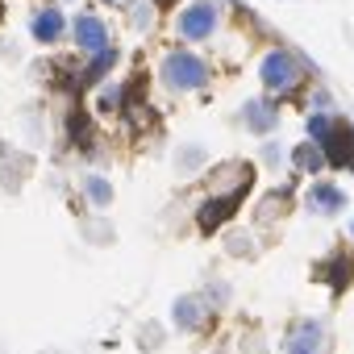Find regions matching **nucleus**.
<instances>
[{"mask_svg":"<svg viewBox=\"0 0 354 354\" xmlns=\"http://www.w3.org/2000/svg\"><path fill=\"white\" fill-rule=\"evenodd\" d=\"M225 246H230V254H238V259H242V254H250V250H254V238H250V234H230V238H225Z\"/></svg>","mask_w":354,"mask_h":354,"instance_id":"a211bd4d","label":"nucleus"},{"mask_svg":"<svg viewBox=\"0 0 354 354\" xmlns=\"http://www.w3.org/2000/svg\"><path fill=\"white\" fill-rule=\"evenodd\" d=\"M171 30L188 46L213 42L221 34V0H184V5L175 9V17H171Z\"/></svg>","mask_w":354,"mask_h":354,"instance_id":"7ed1b4c3","label":"nucleus"},{"mask_svg":"<svg viewBox=\"0 0 354 354\" xmlns=\"http://www.w3.org/2000/svg\"><path fill=\"white\" fill-rule=\"evenodd\" d=\"M121 84H104L100 88V96H96V113H104V117H113V113H121Z\"/></svg>","mask_w":354,"mask_h":354,"instance_id":"dca6fc26","label":"nucleus"},{"mask_svg":"<svg viewBox=\"0 0 354 354\" xmlns=\"http://www.w3.org/2000/svg\"><path fill=\"white\" fill-rule=\"evenodd\" d=\"M104 5H125V0H104Z\"/></svg>","mask_w":354,"mask_h":354,"instance_id":"412c9836","label":"nucleus"},{"mask_svg":"<svg viewBox=\"0 0 354 354\" xmlns=\"http://www.w3.org/2000/svg\"><path fill=\"white\" fill-rule=\"evenodd\" d=\"M304 205H308V213H317V217H337V213H346L350 196H346L342 184H333V180H313V188L304 192Z\"/></svg>","mask_w":354,"mask_h":354,"instance_id":"0eeeda50","label":"nucleus"},{"mask_svg":"<svg viewBox=\"0 0 354 354\" xmlns=\"http://www.w3.org/2000/svg\"><path fill=\"white\" fill-rule=\"evenodd\" d=\"M283 354H325V325L317 317H300L283 333Z\"/></svg>","mask_w":354,"mask_h":354,"instance_id":"423d86ee","label":"nucleus"},{"mask_svg":"<svg viewBox=\"0 0 354 354\" xmlns=\"http://www.w3.org/2000/svg\"><path fill=\"white\" fill-rule=\"evenodd\" d=\"M154 17H158V5H154V0H125V26H129L133 34L154 30Z\"/></svg>","mask_w":354,"mask_h":354,"instance_id":"9b49d317","label":"nucleus"},{"mask_svg":"<svg viewBox=\"0 0 354 354\" xmlns=\"http://www.w3.org/2000/svg\"><path fill=\"white\" fill-rule=\"evenodd\" d=\"M80 192H84V201H88L92 209H109L113 196H117V188L109 184V175H100V171H88V175H84V180H80Z\"/></svg>","mask_w":354,"mask_h":354,"instance_id":"9d476101","label":"nucleus"},{"mask_svg":"<svg viewBox=\"0 0 354 354\" xmlns=\"http://www.w3.org/2000/svg\"><path fill=\"white\" fill-rule=\"evenodd\" d=\"M171 325L175 329H184V333H196L209 325V304L201 296H180L171 304Z\"/></svg>","mask_w":354,"mask_h":354,"instance_id":"1a4fd4ad","label":"nucleus"},{"mask_svg":"<svg viewBox=\"0 0 354 354\" xmlns=\"http://www.w3.org/2000/svg\"><path fill=\"white\" fill-rule=\"evenodd\" d=\"M230 209H234V196H213V201H205V205H201V225L213 230L217 221H225Z\"/></svg>","mask_w":354,"mask_h":354,"instance_id":"2eb2a0df","label":"nucleus"},{"mask_svg":"<svg viewBox=\"0 0 354 354\" xmlns=\"http://www.w3.org/2000/svg\"><path fill=\"white\" fill-rule=\"evenodd\" d=\"M350 246H354V217H350Z\"/></svg>","mask_w":354,"mask_h":354,"instance_id":"aec40b11","label":"nucleus"},{"mask_svg":"<svg viewBox=\"0 0 354 354\" xmlns=\"http://www.w3.org/2000/svg\"><path fill=\"white\" fill-rule=\"evenodd\" d=\"M209 296H213V300H221V304H225V300H230V288H225V283H213V288H209Z\"/></svg>","mask_w":354,"mask_h":354,"instance_id":"6ab92c4d","label":"nucleus"},{"mask_svg":"<svg viewBox=\"0 0 354 354\" xmlns=\"http://www.w3.org/2000/svg\"><path fill=\"white\" fill-rule=\"evenodd\" d=\"M279 121H283V113H279V104L271 100V96H254V100H246L242 104V125L250 129V133H275L279 129Z\"/></svg>","mask_w":354,"mask_h":354,"instance_id":"6e6552de","label":"nucleus"},{"mask_svg":"<svg viewBox=\"0 0 354 354\" xmlns=\"http://www.w3.org/2000/svg\"><path fill=\"white\" fill-rule=\"evenodd\" d=\"M63 5H75V0H63Z\"/></svg>","mask_w":354,"mask_h":354,"instance_id":"4be33fe9","label":"nucleus"},{"mask_svg":"<svg viewBox=\"0 0 354 354\" xmlns=\"http://www.w3.org/2000/svg\"><path fill=\"white\" fill-rule=\"evenodd\" d=\"M259 80H263L267 96H292V92H300V84L308 80V67H304V59H300L296 50L271 46V50H263V59H259Z\"/></svg>","mask_w":354,"mask_h":354,"instance_id":"f03ea898","label":"nucleus"},{"mask_svg":"<svg viewBox=\"0 0 354 354\" xmlns=\"http://www.w3.org/2000/svg\"><path fill=\"white\" fill-rule=\"evenodd\" d=\"M67 13H63V5H38L34 13H30V38L38 42V46H59L63 38H67Z\"/></svg>","mask_w":354,"mask_h":354,"instance_id":"39448f33","label":"nucleus"},{"mask_svg":"<svg viewBox=\"0 0 354 354\" xmlns=\"http://www.w3.org/2000/svg\"><path fill=\"white\" fill-rule=\"evenodd\" d=\"M154 5H158V0H154Z\"/></svg>","mask_w":354,"mask_h":354,"instance_id":"5701e85b","label":"nucleus"},{"mask_svg":"<svg viewBox=\"0 0 354 354\" xmlns=\"http://www.w3.org/2000/svg\"><path fill=\"white\" fill-rule=\"evenodd\" d=\"M205 162H209V150L201 142H188V146L175 150V171H184V175H196Z\"/></svg>","mask_w":354,"mask_h":354,"instance_id":"4468645a","label":"nucleus"},{"mask_svg":"<svg viewBox=\"0 0 354 354\" xmlns=\"http://www.w3.org/2000/svg\"><path fill=\"white\" fill-rule=\"evenodd\" d=\"M158 84L175 96H188V92H201L209 88V63L205 55H196L192 46H175L158 59Z\"/></svg>","mask_w":354,"mask_h":354,"instance_id":"f257e3e1","label":"nucleus"},{"mask_svg":"<svg viewBox=\"0 0 354 354\" xmlns=\"http://www.w3.org/2000/svg\"><path fill=\"white\" fill-rule=\"evenodd\" d=\"M67 34H71L75 50H80L84 59H88V55H100V50L113 46V30H109V21H104L100 13H92V9L75 13V17L67 21Z\"/></svg>","mask_w":354,"mask_h":354,"instance_id":"20e7f679","label":"nucleus"},{"mask_svg":"<svg viewBox=\"0 0 354 354\" xmlns=\"http://www.w3.org/2000/svg\"><path fill=\"white\" fill-rule=\"evenodd\" d=\"M117 59H121V55H117V46H109V50H100V55H88V59H84L80 80H84V84H100V80L117 67Z\"/></svg>","mask_w":354,"mask_h":354,"instance_id":"f8f14e48","label":"nucleus"},{"mask_svg":"<svg viewBox=\"0 0 354 354\" xmlns=\"http://www.w3.org/2000/svg\"><path fill=\"white\" fill-rule=\"evenodd\" d=\"M288 158H292V167H296V171L313 175V180H317L321 171H325V154H321L313 142H300V146H292V154H288Z\"/></svg>","mask_w":354,"mask_h":354,"instance_id":"ddd939ff","label":"nucleus"},{"mask_svg":"<svg viewBox=\"0 0 354 354\" xmlns=\"http://www.w3.org/2000/svg\"><path fill=\"white\" fill-rule=\"evenodd\" d=\"M283 158H288L283 142H263V146H259V162H263V167H283Z\"/></svg>","mask_w":354,"mask_h":354,"instance_id":"f3484780","label":"nucleus"}]
</instances>
